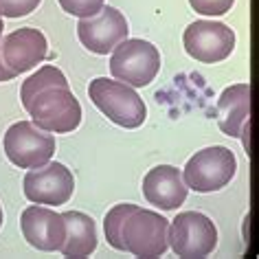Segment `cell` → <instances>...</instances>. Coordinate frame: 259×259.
<instances>
[{
  "mask_svg": "<svg viewBox=\"0 0 259 259\" xmlns=\"http://www.w3.org/2000/svg\"><path fill=\"white\" fill-rule=\"evenodd\" d=\"M22 106L29 112L31 121L51 134H68L81 123L79 101L70 86H62V83L37 88Z\"/></svg>",
  "mask_w": 259,
  "mask_h": 259,
  "instance_id": "6da1fadb",
  "label": "cell"
},
{
  "mask_svg": "<svg viewBox=\"0 0 259 259\" xmlns=\"http://www.w3.org/2000/svg\"><path fill=\"white\" fill-rule=\"evenodd\" d=\"M167 231H169V220L163 218L156 211L141 209L132 204L127 215L123 218L119 229L121 252H130L134 257H163L169 242H167Z\"/></svg>",
  "mask_w": 259,
  "mask_h": 259,
  "instance_id": "7a4b0ae2",
  "label": "cell"
},
{
  "mask_svg": "<svg viewBox=\"0 0 259 259\" xmlns=\"http://www.w3.org/2000/svg\"><path fill=\"white\" fill-rule=\"evenodd\" d=\"M88 97L114 125L137 130L147 119V106L132 86L108 77H97L88 86Z\"/></svg>",
  "mask_w": 259,
  "mask_h": 259,
  "instance_id": "3957f363",
  "label": "cell"
},
{
  "mask_svg": "<svg viewBox=\"0 0 259 259\" xmlns=\"http://www.w3.org/2000/svg\"><path fill=\"white\" fill-rule=\"evenodd\" d=\"M110 73L116 81L132 88H145L160 70V53L152 42L125 37L110 51Z\"/></svg>",
  "mask_w": 259,
  "mask_h": 259,
  "instance_id": "277c9868",
  "label": "cell"
},
{
  "mask_svg": "<svg viewBox=\"0 0 259 259\" xmlns=\"http://www.w3.org/2000/svg\"><path fill=\"white\" fill-rule=\"evenodd\" d=\"M237 174V158L229 147L211 145L196 152L183 169L185 185L196 193H213L224 189Z\"/></svg>",
  "mask_w": 259,
  "mask_h": 259,
  "instance_id": "5b68a950",
  "label": "cell"
},
{
  "mask_svg": "<svg viewBox=\"0 0 259 259\" xmlns=\"http://www.w3.org/2000/svg\"><path fill=\"white\" fill-rule=\"evenodd\" d=\"M167 242L178 257H209L218 246V226L200 211H183L169 222Z\"/></svg>",
  "mask_w": 259,
  "mask_h": 259,
  "instance_id": "8992f818",
  "label": "cell"
},
{
  "mask_svg": "<svg viewBox=\"0 0 259 259\" xmlns=\"http://www.w3.org/2000/svg\"><path fill=\"white\" fill-rule=\"evenodd\" d=\"M3 147L11 165L20 169L47 165L55 154V137L47 130L37 127L33 121L14 123L3 139Z\"/></svg>",
  "mask_w": 259,
  "mask_h": 259,
  "instance_id": "52a82bcc",
  "label": "cell"
},
{
  "mask_svg": "<svg viewBox=\"0 0 259 259\" xmlns=\"http://www.w3.org/2000/svg\"><path fill=\"white\" fill-rule=\"evenodd\" d=\"M235 31L224 22L196 20L185 29L183 44L187 55L200 64L224 62L235 49Z\"/></svg>",
  "mask_w": 259,
  "mask_h": 259,
  "instance_id": "ba28073f",
  "label": "cell"
},
{
  "mask_svg": "<svg viewBox=\"0 0 259 259\" xmlns=\"http://www.w3.org/2000/svg\"><path fill=\"white\" fill-rule=\"evenodd\" d=\"M75 178L73 171L62 163H49L33 167L24 176V196L33 204L60 206L73 198Z\"/></svg>",
  "mask_w": 259,
  "mask_h": 259,
  "instance_id": "9c48e42d",
  "label": "cell"
},
{
  "mask_svg": "<svg viewBox=\"0 0 259 259\" xmlns=\"http://www.w3.org/2000/svg\"><path fill=\"white\" fill-rule=\"evenodd\" d=\"M130 35V24L125 16L114 7L103 5L99 14L90 18H79L77 22V37L81 47L95 55H108L121 40Z\"/></svg>",
  "mask_w": 259,
  "mask_h": 259,
  "instance_id": "30bf717a",
  "label": "cell"
},
{
  "mask_svg": "<svg viewBox=\"0 0 259 259\" xmlns=\"http://www.w3.org/2000/svg\"><path fill=\"white\" fill-rule=\"evenodd\" d=\"M0 55L9 70L16 75L29 73L37 64H42L49 55V42L47 35L40 29L22 27L11 31L9 35L0 37Z\"/></svg>",
  "mask_w": 259,
  "mask_h": 259,
  "instance_id": "8fae6325",
  "label": "cell"
},
{
  "mask_svg": "<svg viewBox=\"0 0 259 259\" xmlns=\"http://www.w3.org/2000/svg\"><path fill=\"white\" fill-rule=\"evenodd\" d=\"M20 231L22 237L42 252H55L62 248L66 237V222L62 213L53 211L47 204H31L20 215Z\"/></svg>",
  "mask_w": 259,
  "mask_h": 259,
  "instance_id": "7c38bea8",
  "label": "cell"
},
{
  "mask_svg": "<svg viewBox=\"0 0 259 259\" xmlns=\"http://www.w3.org/2000/svg\"><path fill=\"white\" fill-rule=\"evenodd\" d=\"M189 187L183 180V171L174 165H156L143 178V196L150 204L163 211H176L185 204Z\"/></svg>",
  "mask_w": 259,
  "mask_h": 259,
  "instance_id": "4fadbf2b",
  "label": "cell"
},
{
  "mask_svg": "<svg viewBox=\"0 0 259 259\" xmlns=\"http://www.w3.org/2000/svg\"><path fill=\"white\" fill-rule=\"evenodd\" d=\"M218 125L231 139H239L246 127H250V86L233 83L218 97Z\"/></svg>",
  "mask_w": 259,
  "mask_h": 259,
  "instance_id": "5bb4252c",
  "label": "cell"
},
{
  "mask_svg": "<svg viewBox=\"0 0 259 259\" xmlns=\"http://www.w3.org/2000/svg\"><path fill=\"white\" fill-rule=\"evenodd\" d=\"M64 222H66V237L60 252L64 257H90L97 248V226L95 220L81 211H66L62 213Z\"/></svg>",
  "mask_w": 259,
  "mask_h": 259,
  "instance_id": "9a60e30c",
  "label": "cell"
},
{
  "mask_svg": "<svg viewBox=\"0 0 259 259\" xmlns=\"http://www.w3.org/2000/svg\"><path fill=\"white\" fill-rule=\"evenodd\" d=\"M132 209V202H121V204H114L112 209L106 213V220H103V231H106V239L112 248L121 250V242H119V229H121V222L123 218L127 215V211Z\"/></svg>",
  "mask_w": 259,
  "mask_h": 259,
  "instance_id": "2e32d148",
  "label": "cell"
},
{
  "mask_svg": "<svg viewBox=\"0 0 259 259\" xmlns=\"http://www.w3.org/2000/svg\"><path fill=\"white\" fill-rule=\"evenodd\" d=\"M60 7L66 14L75 18H90L95 14H99L101 7L106 5V0H57Z\"/></svg>",
  "mask_w": 259,
  "mask_h": 259,
  "instance_id": "e0dca14e",
  "label": "cell"
},
{
  "mask_svg": "<svg viewBox=\"0 0 259 259\" xmlns=\"http://www.w3.org/2000/svg\"><path fill=\"white\" fill-rule=\"evenodd\" d=\"M42 0H0V16L3 18H22L40 7Z\"/></svg>",
  "mask_w": 259,
  "mask_h": 259,
  "instance_id": "ac0fdd59",
  "label": "cell"
},
{
  "mask_svg": "<svg viewBox=\"0 0 259 259\" xmlns=\"http://www.w3.org/2000/svg\"><path fill=\"white\" fill-rule=\"evenodd\" d=\"M189 5L196 14L215 18V16L229 14L231 7L235 5V0H189Z\"/></svg>",
  "mask_w": 259,
  "mask_h": 259,
  "instance_id": "d6986e66",
  "label": "cell"
},
{
  "mask_svg": "<svg viewBox=\"0 0 259 259\" xmlns=\"http://www.w3.org/2000/svg\"><path fill=\"white\" fill-rule=\"evenodd\" d=\"M16 73L14 70H9L7 68V64H5V60H3V55H0V83L3 81H11V79H16Z\"/></svg>",
  "mask_w": 259,
  "mask_h": 259,
  "instance_id": "ffe728a7",
  "label": "cell"
},
{
  "mask_svg": "<svg viewBox=\"0 0 259 259\" xmlns=\"http://www.w3.org/2000/svg\"><path fill=\"white\" fill-rule=\"evenodd\" d=\"M3 29H5V22H3V16H0V37H3Z\"/></svg>",
  "mask_w": 259,
  "mask_h": 259,
  "instance_id": "44dd1931",
  "label": "cell"
},
{
  "mask_svg": "<svg viewBox=\"0 0 259 259\" xmlns=\"http://www.w3.org/2000/svg\"><path fill=\"white\" fill-rule=\"evenodd\" d=\"M0 226H3V206H0Z\"/></svg>",
  "mask_w": 259,
  "mask_h": 259,
  "instance_id": "7402d4cb",
  "label": "cell"
}]
</instances>
